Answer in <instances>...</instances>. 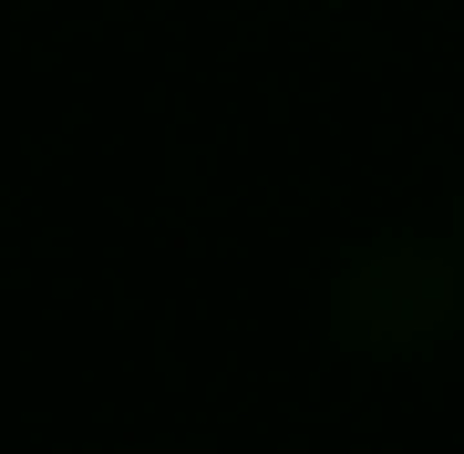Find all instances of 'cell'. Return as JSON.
Wrapping results in <instances>:
<instances>
[]
</instances>
